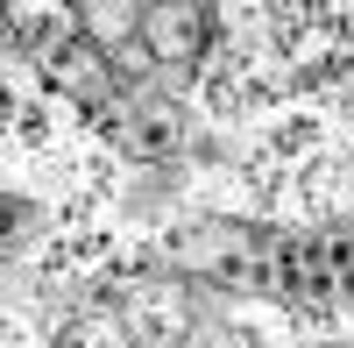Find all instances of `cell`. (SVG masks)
<instances>
[{
	"label": "cell",
	"instance_id": "obj_1",
	"mask_svg": "<svg viewBox=\"0 0 354 348\" xmlns=\"http://www.w3.org/2000/svg\"><path fill=\"white\" fill-rule=\"evenodd\" d=\"M198 36H205V21H198L192 8H156V15H149V50H156V57H192Z\"/></svg>",
	"mask_w": 354,
	"mask_h": 348
},
{
	"label": "cell",
	"instance_id": "obj_2",
	"mask_svg": "<svg viewBox=\"0 0 354 348\" xmlns=\"http://www.w3.org/2000/svg\"><path fill=\"white\" fill-rule=\"evenodd\" d=\"M185 150V121L177 114H142L128 121V157H177Z\"/></svg>",
	"mask_w": 354,
	"mask_h": 348
},
{
	"label": "cell",
	"instance_id": "obj_3",
	"mask_svg": "<svg viewBox=\"0 0 354 348\" xmlns=\"http://www.w3.org/2000/svg\"><path fill=\"white\" fill-rule=\"evenodd\" d=\"M78 348H135V334H128V320H85Z\"/></svg>",
	"mask_w": 354,
	"mask_h": 348
},
{
	"label": "cell",
	"instance_id": "obj_4",
	"mask_svg": "<svg viewBox=\"0 0 354 348\" xmlns=\"http://www.w3.org/2000/svg\"><path fill=\"white\" fill-rule=\"evenodd\" d=\"M220 348H248V341H220Z\"/></svg>",
	"mask_w": 354,
	"mask_h": 348
}]
</instances>
